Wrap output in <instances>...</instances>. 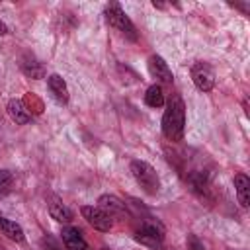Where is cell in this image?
I'll list each match as a JSON object with an SVG mask.
<instances>
[{
    "mask_svg": "<svg viewBox=\"0 0 250 250\" xmlns=\"http://www.w3.org/2000/svg\"><path fill=\"white\" fill-rule=\"evenodd\" d=\"M186 129V105L180 96H172L162 115V133L168 141H182Z\"/></svg>",
    "mask_w": 250,
    "mask_h": 250,
    "instance_id": "cell-1",
    "label": "cell"
},
{
    "mask_svg": "<svg viewBox=\"0 0 250 250\" xmlns=\"http://www.w3.org/2000/svg\"><path fill=\"white\" fill-rule=\"evenodd\" d=\"M129 170L135 178V182L148 193V195H156L158 193V188H160V180H158V174L156 170L145 162V160H133L129 164Z\"/></svg>",
    "mask_w": 250,
    "mask_h": 250,
    "instance_id": "cell-2",
    "label": "cell"
},
{
    "mask_svg": "<svg viewBox=\"0 0 250 250\" xmlns=\"http://www.w3.org/2000/svg\"><path fill=\"white\" fill-rule=\"evenodd\" d=\"M105 20H107V23L113 27V29H117L123 37H127L129 41H137V29H135V23L129 20V16L123 12V8L117 4V2H113V4H109L107 8H105Z\"/></svg>",
    "mask_w": 250,
    "mask_h": 250,
    "instance_id": "cell-3",
    "label": "cell"
},
{
    "mask_svg": "<svg viewBox=\"0 0 250 250\" xmlns=\"http://www.w3.org/2000/svg\"><path fill=\"white\" fill-rule=\"evenodd\" d=\"M191 80H193L197 90L209 92L215 86V72L207 62H195L191 66Z\"/></svg>",
    "mask_w": 250,
    "mask_h": 250,
    "instance_id": "cell-4",
    "label": "cell"
},
{
    "mask_svg": "<svg viewBox=\"0 0 250 250\" xmlns=\"http://www.w3.org/2000/svg\"><path fill=\"white\" fill-rule=\"evenodd\" d=\"M80 213L82 217L96 229V230H102V232H107L111 227H113V221L109 215H105L100 207H94V205H82L80 207Z\"/></svg>",
    "mask_w": 250,
    "mask_h": 250,
    "instance_id": "cell-5",
    "label": "cell"
},
{
    "mask_svg": "<svg viewBox=\"0 0 250 250\" xmlns=\"http://www.w3.org/2000/svg\"><path fill=\"white\" fill-rule=\"evenodd\" d=\"M98 207H100L105 215H109V217H123V215L127 213L125 201H121L119 197L109 195V193L100 195V199H98Z\"/></svg>",
    "mask_w": 250,
    "mask_h": 250,
    "instance_id": "cell-6",
    "label": "cell"
},
{
    "mask_svg": "<svg viewBox=\"0 0 250 250\" xmlns=\"http://www.w3.org/2000/svg\"><path fill=\"white\" fill-rule=\"evenodd\" d=\"M148 70H150V74H152L156 80H160V82L170 84V82L174 80V74H172L168 62H166L162 57H158V55H152V57L148 59Z\"/></svg>",
    "mask_w": 250,
    "mask_h": 250,
    "instance_id": "cell-7",
    "label": "cell"
},
{
    "mask_svg": "<svg viewBox=\"0 0 250 250\" xmlns=\"http://www.w3.org/2000/svg\"><path fill=\"white\" fill-rule=\"evenodd\" d=\"M61 234H62V242H64L66 250H90L88 242L84 240V236H82V232L78 229L64 227Z\"/></svg>",
    "mask_w": 250,
    "mask_h": 250,
    "instance_id": "cell-8",
    "label": "cell"
},
{
    "mask_svg": "<svg viewBox=\"0 0 250 250\" xmlns=\"http://www.w3.org/2000/svg\"><path fill=\"white\" fill-rule=\"evenodd\" d=\"M6 111H8L10 119H12L14 123H18V125H25V123L31 121V113L27 111V107L23 105L21 100L12 98V100L8 102V105H6Z\"/></svg>",
    "mask_w": 250,
    "mask_h": 250,
    "instance_id": "cell-9",
    "label": "cell"
},
{
    "mask_svg": "<svg viewBox=\"0 0 250 250\" xmlns=\"http://www.w3.org/2000/svg\"><path fill=\"white\" fill-rule=\"evenodd\" d=\"M47 86H49L53 98L59 104H66L68 102V86H66V82H64V78L61 74H51L47 78Z\"/></svg>",
    "mask_w": 250,
    "mask_h": 250,
    "instance_id": "cell-10",
    "label": "cell"
},
{
    "mask_svg": "<svg viewBox=\"0 0 250 250\" xmlns=\"http://www.w3.org/2000/svg\"><path fill=\"white\" fill-rule=\"evenodd\" d=\"M234 188H236V197H238V203L242 207H248L250 205V180L246 174H236L234 176Z\"/></svg>",
    "mask_w": 250,
    "mask_h": 250,
    "instance_id": "cell-11",
    "label": "cell"
},
{
    "mask_svg": "<svg viewBox=\"0 0 250 250\" xmlns=\"http://www.w3.org/2000/svg\"><path fill=\"white\" fill-rule=\"evenodd\" d=\"M0 234H4L6 238H10L14 242H21L23 240V229L16 221H10L6 217H0Z\"/></svg>",
    "mask_w": 250,
    "mask_h": 250,
    "instance_id": "cell-12",
    "label": "cell"
},
{
    "mask_svg": "<svg viewBox=\"0 0 250 250\" xmlns=\"http://www.w3.org/2000/svg\"><path fill=\"white\" fill-rule=\"evenodd\" d=\"M49 213H51V217H53L55 221H59V223H70V221H72V211H70L62 201H59V199H53V201L49 203Z\"/></svg>",
    "mask_w": 250,
    "mask_h": 250,
    "instance_id": "cell-13",
    "label": "cell"
},
{
    "mask_svg": "<svg viewBox=\"0 0 250 250\" xmlns=\"http://www.w3.org/2000/svg\"><path fill=\"white\" fill-rule=\"evenodd\" d=\"M21 70H23V74H25V76L35 78V80H39V78H43V76H45V68H43V64H41V62H37L33 57H27V59H23V61H21Z\"/></svg>",
    "mask_w": 250,
    "mask_h": 250,
    "instance_id": "cell-14",
    "label": "cell"
},
{
    "mask_svg": "<svg viewBox=\"0 0 250 250\" xmlns=\"http://www.w3.org/2000/svg\"><path fill=\"white\" fill-rule=\"evenodd\" d=\"M164 102H166V100H164V92H162V88H160L158 84H152V86L146 88L145 104H146L148 107H162Z\"/></svg>",
    "mask_w": 250,
    "mask_h": 250,
    "instance_id": "cell-15",
    "label": "cell"
},
{
    "mask_svg": "<svg viewBox=\"0 0 250 250\" xmlns=\"http://www.w3.org/2000/svg\"><path fill=\"white\" fill-rule=\"evenodd\" d=\"M14 186V176L8 170H0V197H6L12 191Z\"/></svg>",
    "mask_w": 250,
    "mask_h": 250,
    "instance_id": "cell-16",
    "label": "cell"
},
{
    "mask_svg": "<svg viewBox=\"0 0 250 250\" xmlns=\"http://www.w3.org/2000/svg\"><path fill=\"white\" fill-rule=\"evenodd\" d=\"M186 244H188V250H205L203 242H201V240H199L195 234H188Z\"/></svg>",
    "mask_w": 250,
    "mask_h": 250,
    "instance_id": "cell-17",
    "label": "cell"
},
{
    "mask_svg": "<svg viewBox=\"0 0 250 250\" xmlns=\"http://www.w3.org/2000/svg\"><path fill=\"white\" fill-rule=\"evenodd\" d=\"M6 33H8V25L0 20V35H6Z\"/></svg>",
    "mask_w": 250,
    "mask_h": 250,
    "instance_id": "cell-18",
    "label": "cell"
},
{
    "mask_svg": "<svg viewBox=\"0 0 250 250\" xmlns=\"http://www.w3.org/2000/svg\"><path fill=\"white\" fill-rule=\"evenodd\" d=\"M0 250H6V248H4V246H0Z\"/></svg>",
    "mask_w": 250,
    "mask_h": 250,
    "instance_id": "cell-19",
    "label": "cell"
}]
</instances>
